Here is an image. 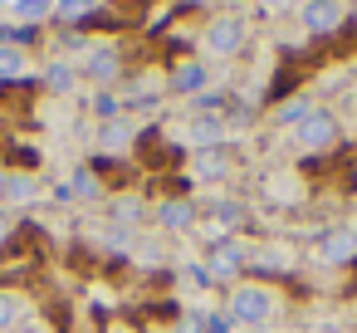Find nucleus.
Instances as JSON below:
<instances>
[{
  "instance_id": "22",
  "label": "nucleus",
  "mask_w": 357,
  "mask_h": 333,
  "mask_svg": "<svg viewBox=\"0 0 357 333\" xmlns=\"http://www.w3.org/2000/svg\"><path fill=\"white\" fill-rule=\"evenodd\" d=\"M10 235H15V211L0 206V240H10Z\"/></svg>"
},
{
  "instance_id": "16",
  "label": "nucleus",
  "mask_w": 357,
  "mask_h": 333,
  "mask_svg": "<svg viewBox=\"0 0 357 333\" xmlns=\"http://www.w3.org/2000/svg\"><path fill=\"white\" fill-rule=\"evenodd\" d=\"M40 196V182L35 177H6V201L10 206H30Z\"/></svg>"
},
{
  "instance_id": "5",
  "label": "nucleus",
  "mask_w": 357,
  "mask_h": 333,
  "mask_svg": "<svg viewBox=\"0 0 357 333\" xmlns=\"http://www.w3.org/2000/svg\"><path fill=\"white\" fill-rule=\"evenodd\" d=\"M318 260H328V265H352V260H357V225H333V230L318 240Z\"/></svg>"
},
{
  "instance_id": "21",
  "label": "nucleus",
  "mask_w": 357,
  "mask_h": 333,
  "mask_svg": "<svg viewBox=\"0 0 357 333\" xmlns=\"http://www.w3.org/2000/svg\"><path fill=\"white\" fill-rule=\"evenodd\" d=\"M113 221H142V206L132 196H123V201H113Z\"/></svg>"
},
{
  "instance_id": "10",
  "label": "nucleus",
  "mask_w": 357,
  "mask_h": 333,
  "mask_svg": "<svg viewBox=\"0 0 357 333\" xmlns=\"http://www.w3.org/2000/svg\"><path fill=\"white\" fill-rule=\"evenodd\" d=\"M225 172H230V167H225V152H220V147L191 157V177H196V182H220Z\"/></svg>"
},
{
  "instance_id": "9",
  "label": "nucleus",
  "mask_w": 357,
  "mask_h": 333,
  "mask_svg": "<svg viewBox=\"0 0 357 333\" xmlns=\"http://www.w3.org/2000/svg\"><path fill=\"white\" fill-rule=\"evenodd\" d=\"M186 142H191L196 152H211V147L220 142V118H215V113H196V118L186 123Z\"/></svg>"
},
{
  "instance_id": "17",
  "label": "nucleus",
  "mask_w": 357,
  "mask_h": 333,
  "mask_svg": "<svg viewBox=\"0 0 357 333\" xmlns=\"http://www.w3.org/2000/svg\"><path fill=\"white\" fill-rule=\"evenodd\" d=\"M308 108H313L308 98H289V103H279V108H274V118H269V123H274V128H298Z\"/></svg>"
},
{
  "instance_id": "4",
  "label": "nucleus",
  "mask_w": 357,
  "mask_h": 333,
  "mask_svg": "<svg viewBox=\"0 0 357 333\" xmlns=\"http://www.w3.org/2000/svg\"><path fill=\"white\" fill-rule=\"evenodd\" d=\"M245 260H250V255H245L240 240H215V250L206 255V274H211V279H235V274L245 269Z\"/></svg>"
},
{
  "instance_id": "13",
  "label": "nucleus",
  "mask_w": 357,
  "mask_h": 333,
  "mask_svg": "<svg viewBox=\"0 0 357 333\" xmlns=\"http://www.w3.org/2000/svg\"><path fill=\"white\" fill-rule=\"evenodd\" d=\"M98 10V0H54V20L59 25H79Z\"/></svg>"
},
{
  "instance_id": "24",
  "label": "nucleus",
  "mask_w": 357,
  "mask_h": 333,
  "mask_svg": "<svg viewBox=\"0 0 357 333\" xmlns=\"http://www.w3.org/2000/svg\"><path fill=\"white\" fill-rule=\"evenodd\" d=\"M176 333H206V323H201V318H186V323H181Z\"/></svg>"
},
{
  "instance_id": "3",
  "label": "nucleus",
  "mask_w": 357,
  "mask_h": 333,
  "mask_svg": "<svg viewBox=\"0 0 357 333\" xmlns=\"http://www.w3.org/2000/svg\"><path fill=\"white\" fill-rule=\"evenodd\" d=\"M294 138H298V147H303V152H323V147H333L337 123H333V113H328V108H308V113H303V123L294 128Z\"/></svg>"
},
{
  "instance_id": "23",
  "label": "nucleus",
  "mask_w": 357,
  "mask_h": 333,
  "mask_svg": "<svg viewBox=\"0 0 357 333\" xmlns=\"http://www.w3.org/2000/svg\"><path fill=\"white\" fill-rule=\"evenodd\" d=\"M259 260H264V265H289V255H284V250H264Z\"/></svg>"
},
{
  "instance_id": "15",
  "label": "nucleus",
  "mask_w": 357,
  "mask_h": 333,
  "mask_svg": "<svg viewBox=\"0 0 357 333\" xmlns=\"http://www.w3.org/2000/svg\"><path fill=\"white\" fill-rule=\"evenodd\" d=\"M74 84H79V69H74V64H64V59H54V64L45 69V89H50V94H69Z\"/></svg>"
},
{
  "instance_id": "20",
  "label": "nucleus",
  "mask_w": 357,
  "mask_h": 333,
  "mask_svg": "<svg viewBox=\"0 0 357 333\" xmlns=\"http://www.w3.org/2000/svg\"><path fill=\"white\" fill-rule=\"evenodd\" d=\"M98 191H103V186H98V177L79 167V172H74V196H84V201H98Z\"/></svg>"
},
{
  "instance_id": "18",
  "label": "nucleus",
  "mask_w": 357,
  "mask_h": 333,
  "mask_svg": "<svg viewBox=\"0 0 357 333\" xmlns=\"http://www.w3.org/2000/svg\"><path fill=\"white\" fill-rule=\"evenodd\" d=\"M25 74V50L20 45H0V79H20Z\"/></svg>"
},
{
  "instance_id": "6",
  "label": "nucleus",
  "mask_w": 357,
  "mask_h": 333,
  "mask_svg": "<svg viewBox=\"0 0 357 333\" xmlns=\"http://www.w3.org/2000/svg\"><path fill=\"white\" fill-rule=\"evenodd\" d=\"M93 84H113L118 79V69H123V59H118V50L113 45H93L89 54H84V64H79Z\"/></svg>"
},
{
  "instance_id": "8",
  "label": "nucleus",
  "mask_w": 357,
  "mask_h": 333,
  "mask_svg": "<svg viewBox=\"0 0 357 333\" xmlns=\"http://www.w3.org/2000/svg\"><path fill=\"white\" fill-rule=\"evenodd\" d=\"M206 84H211V69L201 59H186V64L172 69V89L176 94H206Z\"/></svg>"
},
{
  "instance_id": "11",
  "label": "nucleus",
  "mask_w": 357,
  "mask_h": 333,
  "mask_svg": "<svg viewBox=\"0 0 357 333\" xmlns=\"http://www.w3.org/2000/svg\"><path fill=\"white\" fill-rule=\"evenodd\" d=\"M157 225L186 230V225H196V206H191V201H162V206H157Z\"/></svg>"
},
{
  "instance_id": "12",
  "label": "nucleus",
  "mask_w": 357,
  "mask_h": 333,
  "mask_svg": "<svg viewBox=\"0 0 357 333\" xmlns=\"http://www.w3.org/2000/svg\"><path fill=\"white\" fill-rule=\"evenodd\" d=\"M132 138H137V128H132L128 118H113V123H103V133H98V142H103L108 152H123V147H132Z\"/></svg>"
},
{
  "instance_id": "2",
  "label": "nucleus",
  "mask_w": 357,
  "mask_h": 333,
  "mask_svg": "<svg viewBox=\"0 0 357 333\" xmlns=\"http://www.w3.org/2000/svg\"><path fill=\"white\" fill-rule=\"evenodd\" d=\"M201 45H206V54H240V45H245V20H240V15H215V20L201 30Z\"/></svg>"
},
{
  "instance_id": "1",
  "label": "nucleus",
  "mask_w": 357,
  "mask_h": 333,
  "mask_svg": "<svg viewBox=\"0 0 357 333\" xmlns=\"http://www.w3.org/2000/svg\"><path fill=\"white\" fill-rule=\"evenodd\" d=\"M274 313H279L274 289H264V284H235V289H230V318H235V323L259 328V323H269Z\"/></svg>"
},
{
  "instance_id": "25",
  "label": "nucleus",
  "mask_w": 357,
  "mask_h": 333,
  "mask_svg": "<svg viewBox=\"0 0 357 333\" xmlns=\"http://www.w3.org/2000/svg\"><path fill=\"white\" fill-rule=\"evenodd\" d=\"M0 201H6V172H0Z\"/></svg>"
},
{
  "instance_id": "14",
  "label": "nucleus",
  "mask_w": 357,
  "mask_h": 333,
  "mask_svg": "<svg viewBox=\"0 0 357 333\" xmlns=\"http://www.w3.org/2000/svg\"><path fill=\"white\" fill-rule=\"evenodd\" d=\"M10 15H15L20 25H40V20H50V15H54V0H15Z\"/></svg>"
},
{
  "instance_id": "19",
  "label": "nucleus",
  "mask_w": 357,
  "mask_h": 333,
  "mask_svg": "<svg viewBox=\"0 0 357 333\" xmlns=\"http://www.w3.org/2000/svg\"><path fill=\"white\" fill-rule=\"evenodd\" d=\"M20 323V299L15 294H0V333H10Z\"/></svg>"
},
{
  "instance_id": "7",
  "label": "nucleus",
  "mask_w": 357,
  "mask_h": 333,
  "mask_svg": "<svg viewBox=\"0 0 357 333\" xmlns=\"http://www.w3.org/2000/svg\"><path fill=\"white\" fill-rule=\"evenodd\" d=\"M303 25L313 35H328V30L342 25V6H337V0H308V6H303Z\"/></svg>"
}]
</instances>
